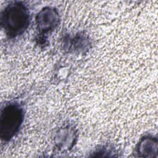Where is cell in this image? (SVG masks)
<instances>
[{
    "mask_svg": "<svg viewBox=\"0 0 158 158\" xmlns=\"http://www.w3.org/2000/svg\"><path fill=\"white\" fill-rule=\"evenodd\" d=\"M24 110L17 102L6 104L0 113V138L4 141L13 138L19 132L24 120Z\"/></svg>",
    "mask_w": 158,
    "mask_h": 158,
    "instance_id": "7a4b0ae2",
    "label": "cell"
},
{
    "mask_svg": "<svg viewBox=\"0 0 158 158\" xmlns=\"http://www.w3.org/2000/svg\"><path fill=\"white\" fill-rule=\"evenodd\" d=\"M30 11L22 1H11L1 13V25L6 35L14 38L23 34L29 26Z\"/></svg>",
    "mask_w": 158,
    "mask_h": 158,
    "instance_id": "6da1fadb",
    "label": "cell"
},
{
    "mask_svg": "<svg viewBox=\"0 0 158 158\" xmlns=\"http://www.w3.org/2000/svg\"><path fill=\"white\" fill-rule=\"evenodd\" d=\"M157 141L151 136H144L138 143L136 152L139 157H152L157 153Z\"/></svg>",
    "mask_w": 158,
    "mask_h": 158,
    "instance_id": "5b68a950",
    "label": "cell"
},
{
    "mask_svg": "<svg viewBox=\"0 0 158 158\" xmlns=\"http://www.w3.org/2000/svg\"><path fill=\"white\" fill-rule=\"evenodd\" d=\"M60 17L53 7H43L36 16V25L40 33L45 34L54 30L59 25Z\"/></svg>",
    "mask_w": 158,
    "mask_h": 158,
    "instance_id": "3957f363",
    "label": "cell"
},
{
    "mask_svg": "<svg viewBox=\"0 0 158 158\" xmlns=\"http://www.w3.org/2000/svg\"><path fill=\"white\" fill-rule=\"evenodd\" d=\"M76 131L73 127L65 126L59 130L55 136L56 145L60 150L72 148L76 139Z\"/></svg>",
    "mask_w": 158,
    "mask_h": 158,
    "instance_id": "277c9868",
    "label": "cell"
}]
</instances>
